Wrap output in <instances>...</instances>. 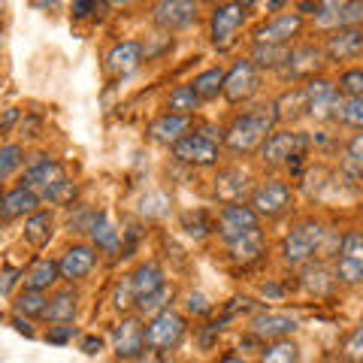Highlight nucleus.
I'll list each match as a JSON object with an SVG mask.
<instances>
[{
  "label": "nucleus",
  "instance_id": "nucleus-1",
  "mask_svg": "<svg viewBox=\"0 0 363 363\" xmlns=\"http://www.w3.org/2000/svg\"><path fill=\"white\" fill-rule=\"evenodd\" d=\"M276 121H279V116H276V106L272 104H260V106L245 109L224 128V145L233 155L260 152V145L267 143V136L276 128Z\"/></svg>",
  "mask_w": 363,
  "mask_h": 363
},
{
  "label": "nucleus",
  "instance_id": "nucleus-2",
  "mask_svg": "<svg viewBox=\"0 0 363 363\" xmlns=\"http://www.w3.org/2000/svg\"><path fill=\"white\" fill-rule=\"evenodd\" d=\"M327 224L318 218H300L281 240V260L288 267H306L324 252L327 242Z\"/></svg>",
  "mask_w": 363,
  "mask_h": 363
},
{
  "label": "nucleus",
  "instance_id": "nucleus-3",
  "mask_svg": "<svg viewBox=\"0 0 363 363\" xmlns=\"http://www.w3.org/2000/svg\"><path fill=\"white\" fill-rule=\"evenodd\" d=\"M306 91V116H312L315 121H339L342 118V106L345 100L339 94L336 82L324 76H315L303 85Z\"/></svg>",
  "mask_w": 363,
  "mask_h": 363
},
{
  "label": "nucleus",
  "instance_id": "nucleus-4",
  "mask_svg": "<svg viewBox=\"0 0 363 363\" xmlns=\"http://www.w3.org/2000/svg\"><path fill=\"white\" fill-rule=\"evenodd\" d=\"M185 330H188L185 315H179L176 309H164L161 315L145 321V351L167 354V351H173L185 339Z\"/></svg>",
  "mask_w": 363,
  "mask_h": 363
},
{
  "label": "nucleus",
  "instance_id": "nucleus-5",
  "mask_svg": "<svg viewBox=\"0 0 363 363\" xmlns=\"http://www.w3.org/2000/svg\"><path fill=\"white\" fill-rule=\"evenodd\" d=\"M248 6L252 4H215L209 13V43L218 49H230L245 28Z\"/></svg>",
  "mask_w": 363,
  "mask_h": 363
},
{
  "label": "nucleus",
  "instance_id": "nucleus-6",
  "mask_svg": "<svg viewBox=\"0 0 363 363\" xmlns=\"http://www.w3.org/2000/svg\"><path fill=\"white\" fill-rule=\"evenodd\" d=\"M67 167L55 157L37 155L33 161L25 167V176H21V185L30 188L33 194H40V200H49L61 185H67Z\"/></svg>",
  "mask_w": 363,
  "mask_h": 363
},
{
  "label": "nucleus",
  "instance_id": "nucleus-7",
  "mask_svg": "<svg viewBox=\"0 0 363 363\" xmlns=\"http://www.w3.org/2000/svg\"><path fill=\"white\" fill-rule=\"evenodd\" d=\"M324 45L321 43H294L291 45V55H288V61L285 67L279 70V76L285 79V82L291 85H297V82H309V79L318 76V70L324 67Z\"/></svg>",
  "mask_w": 363,
  "mask_h": 363
},
{
  "label": "nucleus",
  "instance_id": "nucleus-8",
  "mask_svg": "<svg viewBox=\"0 0 363 363\" xmlns=\"http://www.w3.org/2000/svg\"><path fill=\"white\" fill-rule=\"evenodd\" d=\"M248 206L257 212V218H281L285 212L294 209V188L281 179H267L252 191Z\"/></svg>",
  "mask_w": 363,
  "mask_h": 363
},
{
  "label": "nucleus",
  "instance_id": "nucleus-9",
  "mask_svg": "<svg viewBox=\"0 0 363 363\" xmlns=\"http://www.w3.org/2000/svg\"><path fill=\"white\" fill-rule=\"evenodd\" d=\"M309 149V136L300 130H272L267 136V143L260 145V161L269 167H291V161L303 157V152Z\"/></svg>",
  "mask_w": 363,
  "mask_h": 363
},
{
  "label": "nucleus",
  "instance_id": "nucleus-10",
  "mask_svg": "<svg viewBox=\"0 0 363 363\" xmlns=\"http://www.w3.org/2000/svg\"><path fill=\"white\" fill-rule=\"evenodd\" d=\"M333 276L339 285H348V288L363 285V233L360 230H348L342 236Z\"/></svg>",
  "mask_w": 363,
  "mask_h": 363
},
{
  "label": "nucleus",
  "instance_id": "nucleus-11",
  "mask_svg": "<svg viewBox=\"0 0 363 363\" xmlns=\"http://www.w3.org/2000/svg\"><path fill=\"white\" fill-rule=\"evenodd\" d=\"M315 28H321L327 33L357 28L363 21V4L360 0H321L315 6Z\"/></svg>",
  "mask_w": 363,
  "mask_h": 363
},
{
  "label": "nucleus",
  "instance_id": "nucleus-12",
  "mask_svg": "<svg viewBox=\"0 0 363 363\" xmlns=\"http://www.w3.org/2000/svg\"><path fill=\"white\" fill-rule=\"evenodd\" d=\"M303 13H279L252 30V40L257 45H294L303 33Z\"/></svg>",
  "mask_w": 363,
  "mask_h": 363
},
{
  "label": "nucleus",
  "instance_id": "nucleus-13",
  "mask_svg": "<svg viewBox=\"0 0 363 363\" xmlns=\"http://www.w3.org/2000/svg\"><path fill=\"white\" fill-rule=\"evenodd\" d=\"M218 157H221V145L218 143H212L206 140L203 133H188L185 140H179L173 145V161L179 164H185V167H215L218 164Z\"/></svg>",
  "mask_w": 363,
  "mask_h": 363
},
{
  "label": "nucleus",
  "instance_id": "nucleus-14",
  "mask_svg": "<svg viewBox=\"0 0 363 363\" xmlns=\"http://www.w3.org/2000/svg\"><path fill=\"white\" fill-rule=\"evenodd\" d=\"M297 330H300L297 318L291 312H279V309H264L248 321V333L255 339H264V342H279V339H288Z\"/></svg>",
  "mask_w": 363,
  "mask_h": 363
},
{
  "label": "nucleus",
  "instance_id": "nucleus-15",
  "mask_svg": "<svg viewBox=\"0 0 363 363\" xmlns=\"http://www.w3.org/2000/svg\"><path fill=\"white\" fill-rule=\"evenodd\" d=\"M257 85H260V76H257V67L248 61V58H240L230 70L224 76V97L227 104H248L255 94H257Z\"/></svg>",
  "mask_w": 363,
  "mask_h": 363
},
{
  "label": "nucleus",
  "instance_id": "nucleus-16",
  "mask_svg": "<svg viewBox=\"0 0 363 363\" xmlns=\"http://www.w3.org/2000/svg\"><path fill=\"white\" fill-rule=\"evenodd\" d=\"M200 16V6L191 4V0H161V4L152 6V21L161 33H176V30H185L197 21Z\"/></svg>",
  "mask_w": 363,
  "mask_h": 363
},
{
  "label": "nucleus",
  "instance_id": "nucleus-17",
  "mask_svg": "<svg viewBox=\"0 0 363 363\" xmlns=\"http://www.w3.org/2000/svg\"><path fill=\"white\" fill-rule=\"evenodd\" d=\"M112 351L121 360H136L145 354V324L133 315H124L112 330Z\"/></svg>",
  "mask_w": 363,
  "mask_h": 363
},
{
  "label": "nucleus",
  "instance_id": "nucleus-18",
  "mask_svg": "<svg viewBox=\"0 0 363 363\" xmlns=\"http://www.w3.org/2000/svg\"><path fill=\"white\" fill-rule=\"evenodd\" d=\"M224 242V248H227V257L233 260L236 267H255V264H260L264 260V255H267V236H264V230H245V233H240V236H230V240H221Z\"/></svg>",
  "mask_w": 363,
  "mask_h": 363
},
{
  "label": "nucleus",
  "instance_id": "nucleus-19",
  "mask_svg": "<svg viewBox=\"0 0 363 363\" xmlns=\"http://www.w3.org/2000/svg\"><path fill=\"white\" fill-rule=\"evenodd\" d=\"M257 227L260 218L248 203H227V206H221L218 218H215V230H218L221 240H230V236H240L245 230H257Z\"/></svg>",
  "mask_w": 363,
  "mask_h": 363
},
{
  "label": "nucleus",
  "instance_id": "nucleus-20",
  "mask_svg": "<svg viewBox=\"0 0 363 363\" xmlns=\"http://www.w3.org/2000/svg\"><path fill=\"white\" fill-rule=\"evenodd\" d=\"M97 267V248L91 242H73L67 252L58 257V269L64 281H82L85 276H91V269Z\"/></svg>",
  "mask_w": 363,
  "mask_h": 363
},
{
  "label": "nucleus",
  "instance_id": "nucleus-21",
  "mask_svg": "<svg viewBox=\"0 0 363 363\" xmlns=\"http://www.w3.org/2000/svg\"><path fill=\"white\" fill-rule=\"evenodd\" d=\"M145 61V52H143V40H121L116 43L112 49L106 52V70L112 76H130L133 70H140V64Z\"/></svg>",
  "mask_w": 363,
  "mask_h": 363
},
{
  "label": "nucleus",
  "instance_id": "nucleus-22",
  "mask_svg": "<svg viewBox=\"0 0 363 363\" xmlns=\"http://www.w3.org/2000/svg\"><path fill=\"white\" fill-rule=\"evenodd\" d=\"M363 52V30L360 28H345V30H333L324 40V58L327 61H354Z\"/></svg>",
  "mask_w": 363,
  "mask_h": 363
},
{
  "label": "nucleus",
  "instance_id": "nucleus-23",
  "mask_svg": "<svg viewBox=\"0 0 363 363\" xmlns=\"http://www.w3.org/2000/svg\"><path fill=\"white\" fill-rule=\"evenodd\" d=\"M40 194H33L30 188L18 185L6 194H0V218L4 221H16V218H30L40 212Z\"/></svg>",
  "mask_w": 363,
  "mask_h": 363
},
{
  "label": "nucleus",
  "instance_id": "nucleus-24",
  "mask_svg": "<svg viewBox=\"0 0 363 363\" xmlns=\"http://www.w3.org/2000/svg\"><path fill=\"white\" fill-rule=\"evenodd\" d=\"M212 188H215V197L227 206V203H242L248 188H252V182H248V173L242 167H224V169H218Z\"/></svg>",
  "mask_w": 363,
  "mask_h": 363
},
{
  "label": "nucleus",
  "instance_id": "nucleus-25",
  "mask_svg": "<svg viewBox=\"0 0 363 363\" xmlns=\"http://www.w3.org/2000/svg\"><path fill=\"white\" fill-rule=\"evenodd\" d=\"M191 124H194V118L164 112V116H157V118L149 124V140L161 143V145H169V149H173L179 140H185V136L191 133Z\"/></svg>",
  "mask_w": 363,
  "mask_h": 363
},
{
  "label": "nucleus",
  "instance_id": "nucleus-26",
  "mask_svg": "<svg viewBox=\"0 0 363 363\" xmlns=\"http://www.w3.org/2000/svg\"><path fill=\"white\" fill-rule=\"evenodd\" d=\"M21 279H25V291L45 294L49 288H55V285L61 281L58 260H52V257H37L25 272H21Z\"/></svg>",
  "mask_w": 363,
  "mask_h": 363
},
{
  "label": "nucleus",
  "instance_id": "nucleus-27",
  "mask_svg": "<svg viewBox=\"0 0 363 363\" xmlns=\"http://www.w3.org/2000/svg\"><path fill=\"white\" fill-rule=\"evenodd\" d=\"M130 291H133V297L140 300V297H149V294L155 291H161L167 285V276H164V269L157 260H143L140 267H136L130 272Z\"/></svg>",
  "mask_w": 363,
  "mask_h": 363
},
{
  "label": "nucleus",
  "instance_id": "nucleus-28",
  "mask_svg": "<svg viewBox=\"0 0 363 363\" xmlns=\"http://www.w3.org/2000/svg\"><path fill=\"white\" fill-rule=\"evenodd\" d=\"M88 236H91V245H94L97 252H104V255H118L121 252V230L109 221L106 212L94 215V224H91Z\"/></svg>",
  "mask_w": 363,
  "mask_h": 363
},
{
  "label": "nucleus",
  "instance_id": "nucleus-29",
  "mask_svg": "<svg viewBox=\"0 0 363 363\" xmlns=\"http://www.w3.org/2000/svg\"><path fill=\"white\" fill-rule=\"evenodd\" d=\"M79 312V294L76 288H61L49 297V309H45V321L52 324H73Z\"/></svg>",
  "mask_w": 363,
  "mask_h": 363
},
{
  "label": "nucleus",
  "instance_id": "nucleus-30",
  "mask_svg": "<svg viewBox=\"0 0 363 363\" xmlns=\"http://www.w3.org/2000/svg\"><path fill=\"white\" fill-rule=\"evenodd\" d=\"M288 55H291V45H257V43H255V45H252V55H248V61L257 67V73H260V70L279 73L281 67H285Z\"/></svg>",
  "mask_w": 363,
  "mask_h": 363
},
{
  "label": "nucleus",
  "instance_id": "nucleus-31",
  "mask_svg": "<svg viewBox=\"0 0 363 363\" xmlns=\"http://www.w3.org/2000/svg\"><path fill=\"white\" fill-rule=\"evenodd\" d=\"M55 236V215L40 209L37 215H30L25 221V240L33 245V248H43L49 245V240Z\"/></svg>",
  "mask_w": 363,
  "mask_h": 363
},
{
  "label": "nucleus",
  "instance_id": "nucleus-32",
  "mask_svg": "<svg viewBox=\"0 0 363 363\" xmlns=\"http://www.w3.org/2000/svg\"><path fill=\"white\" fill-rule=\"evenodd\" d=\"M224 76H227L224 67H206L203 73L194 76L191 88L197 91V97H200V100H215L218 94H224Z\"/></svg>",
  "mask_w": 363,
  "mask_h": 363
},
{
  "label": "nucleus",
  "instance_id": "nucleus-33",
  "mask_svg": "<svg viewBox=\"0 0 363 363\" xmlns=\"http://www.w3.org/2000/svg\"><path fill=\"white\" fill-rule=\"evenodd\" d=\"M200 104H203V100L197 97V91L191 85H176L173 91H169V97H167V112L194 118V112L200 109Z\"/></svg>",
  "mask_w": 363,
  "mask_h": 363
},
{
  "label": "nucleus",
  "instance_id": "nucleus-34",
  "mask_svg": "<svg viewBox=\"0 0 363 363\" xmlns=\"http://www.w3.org/2000/svg\"><path fill=\"white\" fill-rule=\"evenodd\" d=\"M45 309H49V297L37 291H18L13 300V315H21L28 321L30 318H45Z\"/></svg>",
  "mask_w": 363,
  "mask_h": 363
},
{
  "label": "nucleus",
  "instance_id": "nucleus-35",
  "mask_svg": "<svg viewBox=\"0 0 363 363\" xmlns=\"http://www.w3.org/2000/svg\"><path fill=\"white\" fill-rule=\"evenodd\" d=\"M257 363H300V348L294 339H279V342H267L260 351Z\"/></svg>",
  "mask_w": 363,
  "mask_h": 363
},
{
  "label": "nucleus",
  "instance_id": "nucleus-36",
  "mask_svg": "<svg viewBox=\"0 0 363 363\" xmlns=\"http://www.w3.org/2000/svg\"><path fill=\"white\" fill-rule=\"evenodd\" d=\"M173 285H164L161 291H155V294H149V297H140L133 303V309H136V315H149V318H155V315H161L164 309H169V300H173Z\"/></svg>",
  "mask_w": 363,
  "mask_h": 363
},
{
  "label": "nucleus",
  "instance_id": "nucleus-37",
  "mask_svg": "<svg viewBox=\"0 0 363 363\" xmlns=\"http://www.w3.org/2000/svg\"><path fill=\"white\" fill-rule=\"evenodd\" d=\"M21 164H25V145H18V143L0 145V185H4L16 169H21Z\"/></svg>",
  "mask_w": 363,
  "mask_h": 363
},
{
  "label": "nucleus",
  "instance_id": "nucleus-38",
  "mask_svg": "<svg viewBox=\"0 0 363 363\" xmlns=\"http://www.w3.org/2000/svg\"><path fill=\"white\" fill-rule=\"evenodd\" d=\"M303 285L309 288L312 294H327V291L336 285V279H330V272L324 269V264H306V269H303Z\"/></svg>",
  "mask_w": 363,
  "mask_h": 363
},
{
  "label": "nucleus",
  "instance_id": "nucleus-39",
  "mask_svg": "<svg viewBox=\"0 0 363 363\" xmlns=\"http://www.w3.org/2000/svg\"><path fill=\"white\" fill-rule=\"evenodd\" d=\"M169 212V194H164V191H149L143 200H140V215L143 218H164V215Z\"/></svg>",
  "mask_w": 363,
  "mask_h": 363
},
{
  "label": "nucleus",
  "instance_id": "nucleus-40",
  "mask_svg": "<svg viewBox=\"0 0 363 363\" xmlns=\"http://www.w3.org/2000/svg\"><path fill=\"white\" fill-rule=\"evenodd\" d=\"M339 94L348 97V100H360L363 97V67H351V70H345L342 76H339Z\"/></svg>",
  "mask_w": 363,
  "mask_h": 363
},
{
  "label": "nucleus",
  "instance_id": "nucleus-41",
  "mask_svg": "<svg viewBox=\"0 0 363 363\" xmlns=\"http://www.w3.org/2000/svg\"><path fill=\"white\" fill-rule=\"evenodd\" d=\"M342 357L348 363H363V318H360V324L345 336V342H342Z\"/></svg>",
  "mask_w": 363,
  "mask_h": 363
},
{
  "label": "nucleus",
  "instance_id": "nucleus-42",
  "mask_svg": "<svg viewBox=\"0 0 363 363\" xmlns=\"http://www.w3.org/2000/svg\"><path fill=\"white\" fill-rule=\"evenodd\" d=\"M339 121L348 124V128H354V130H363V97L360 100H345L342 118Z\"/></svg>",
  "mask_w": 363,
  "mask_h": 363
},
{
  "label": "nucleus",
  "instance_id": "nucleus-43",
  "mask_svg": "<svg viewBox=\"0 0 363 363\" xmlns=\"http://www.w3.org/2000/svg\"><path fill=\"white\" fill-rule=\"evenodd\" d=\"M76 327L73 324H55V327H49V333H45V339H49L52 345H67V342H73L76 339Z\"/></svg>",
  "mask_w": 363,
  "mask_h": 363
},
{
  "label": "nucleus",
  "instance_id": "nucleus-44",
  "mask_svg": "<svg viewBox=\"0 0 363 363\" xmlns=\"http://www.w3.org/2000/svg\"><path fill=\"white\" fill-rule=\"evenodd\" d=\"M185 309H188V315H197V318H203V315H209L212 312V303L203 297V294H188V303H185Z\"/></svg>",
  "mask_w": 363,
  "mask_h": 363
},
{
  "label": "nucleus",
  "instance_id": "nucleus-45",
  "mask_svg": "<svg viewBox=\"0 0 363 363\" xmlns=\"http://www.w3.org/2000/svg\"><path fill=\"white\" fill-rule=\"evenodd\" d=\"M345 155H348V161H351V164H360V167H363V130L354 133V136L348 140Z\"/></svg>",
  "mask_w": 363,
  "mask_h": 363
},
{
  "label": "nucleus",
  "instance_id": "nucleus-46",
  "mask_svg": "<svg viewBox=\"0 0 363 363\" xmlns=\"http://www.w3.org/2000/svg\"><path fill=\"white\" fill-rule=\"evenodd\" d=\"M18 276H21V269H16V267H6L4 272H0V294H9V291H13V285H16Z\"/></svg>",
  "mask_w": 363,
  "mask_h": 363
},
{
  "label": "nucleus",
  "instance_id": "nucleus-47",
  "mask_svg": "<svg viewBox=\"0 0 363 363\" xmlns=\"http://www.w3.org/2000/svg\"><path fill=\"white\" fill-rule=\"evenodd\" d=\"M91 9L97 13L100 4H94V0H79V4H73V18H85V16L91 13Z\"/></svg>",
  "mask_w": 363,
  "mask_h": 363
},
{
  "label": "nucleus",
  "instance_id": "nucleus-48",
  "mask_svg": "<svg viewBox=\"0 0 363 363\" xmlns=\"http://www.w3.org/2000/svg\"><path fill=\"white\" fill-rule=\"evenodd\" d=\"M82 351L85 354H100V351H104V339L100 336H85L82 339Z\"/></svg>",
  "mask_w": 363,
  "mask_h": 363
},
{
  "label": "nucleus",
  "instance_id": "nucleus-49",
  "mask_svg": "<svg viewBox=\"0 0 363 363\" xmlns=\"http://www.w3.org/2000/svg\"><path fill=\"white\" fill-rule=\"evenodd\" d=\"M9 324H13L18 333H25L28 339L33 336V327H30V321H28V318H21V315H13V321H9Z\"/></svg>",
  "mask_w": 363,
  "mask_h": 363
},
{
  "label": "nucleus",
  "instance_id": "nucleus-50",
  "mask_svg": "<svg viewBox=\"0 0 363 363\" xmlns=\"http://www.w3.org/2000/svg\"><path fill=\"white\" fill-rule=\"evenodd\" d=\"M18 121V109H6V116L0 118V130H6L9 124H16Z\"/></svg>",
  "mask_w": 363,
  "mask_h": 363
},
{
  "label": "nucleus",
  "instance_id": "nucleus-51",
  "mask_svg": "<svg viewBox=\"0 0 363 363\" xmlns=\"http://www.w3.org/2000/svg\"><path fill=\"white\" fill-rule=\"evenodd\" d=\"M215 363H248V360H242V357H236V354H230V357H221V360H215Z\"/></svg>",
  "mask_w": 363,
  "mask_h": 363
},
{
  "label": "nucleus",
  "instance_id": "nucleus-52",
  "mask_svg": "<svg viewBox=\"0 0 363 363\" xmlns=\"http://www.w3.org/2000/svg\"><path fill=\"white\" fill-rule=\"evenodd\" d=\"M0 236H4V218H0Z\"/></svg>",
  "mask_w": 363,
  "mask_h": 363
}]
</instances>
